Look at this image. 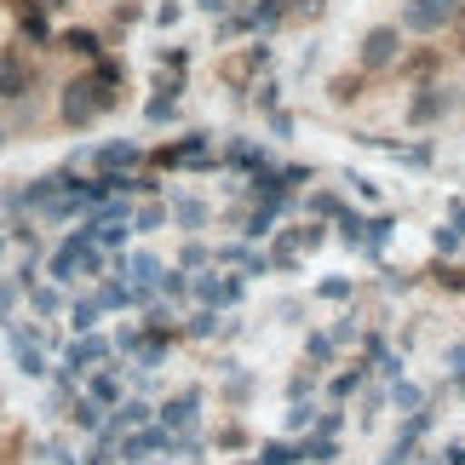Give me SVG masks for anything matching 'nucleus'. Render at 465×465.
Wrapping results in <instances>:
<instances>
[{
  "label": "nucleus",
  "mask_w": 465,
  "mask_h": 465,
  "mask_svg": "<svg viewBox=\"0 0 465 465\" xmlns=\"http://www.w3.org/2000/svg\"><path fill=\"white\" fill-rule=\"evenodd\" d=\"M115 93H121V81H104L98 69H86V75L58 86V121H64V127H75V133L93 127L98 115L115 110Z\"/></svg>",
  "instance_id": "nucleus-1"
},
{
  "label": "nucleus",
  "mask_w": 465,
  "mask_h": 465,
  "mask_svg": "<svg viewBox=\"0 0 465 465\" xmlns=\"http://www.w3.org/2000/svg\"><path fill=\"white\" fill-rule=\"evenodd\" d=\"M35 93V64L24 46H0V104H24Z\"/></svg>",
  "instance_id": "nucleus-2"
},
{
  "label": "nucleus",
  "mask_w": 465,
  "mask_h": 465,
  "mask_svg": "<svg viewBox=\"0 0 465 465\" xmlns=\"http://www.w3.org/2000/svg\"><path fill=\"white\" fill-rule=\"evenodd\" d=\"M253 465H299V449H293V442H264Z\"/></svg>",
  "instance_id": "nucleus-26"
},
{
  "label": "nucleus",
  "mask_w": 465,
  "mask_h": 465,
  "mask_svg": "<svg viewBox=\"0 0 465 465\" xmlns=\"http://www.w3.org/2000/svg\"><path fill=\"white\" fill-rule=\"evenodd\" d=\"M219 333V311H195L190 316V339H213Z\"/></svg>",
  "instance_id": "nucleus-30"
},
{
  "label": "nucleus",
  "mask_w": 465,
  "mask_h": 465,
  "mask_svg": "<svg viewBox=\"0 0 465 465\" xmlns=\"http://www.w3.org/2000/svg\"><path fill=\"white\" fill-rule=\"evenodd\" d=\"M138 161H144V150H138L133 138H115V144H93V161H86V167H98V173H133Z\"/></svg>",
  "instance_id": "nucleus-7"
},
{
  "label": "nucleus",
  "mask_w": 465,
  "mask_h": 465,
  "mask_svg": "<svg viewBox=\"0 0 465 465\" xmlns=\"http://www.w3.org/2000/svg\"><path fill=\"white\" fill-rule=\"evenodd\" d=\"M454 17H460V0H408V6H402V29L437 35L442 24H454Z\"/></svg>",
  "instance_id": "nucleus-4"
},
{
  "label": "nucleus",
  "mask_w": 465,
  "mask_h": 465,
  "mask_svg": "<svg viewBox=\"0 0 465 465\" xmlns=\"http://www.w3.org/2000/svg\"><path fill=\"white\" fill-rule=\"evenodd\" d=\"M195 414H202V391H184V397H173V402L155 408V425H161V431L190 437V431H195Z\"/></svg>",
  "instance_id": "nucleus-5"
},
{
  "label": "nucleus",
  "mask_w": 465,
  "mask_h": 465,
  "mask_svg": "<svg viewBox=\"0 0 465 465\" xmlns=\"http://www.w3.org/2000/svg\"><path fill=\"white\" fill-rule=\"evenodd\" d=\"M195 299H202V305L207 311H230V305H236V299H242V282L236 276H195Z\"/></svg>",
  "instance_id": "nucleus-8"
},
{
  "label": "nucleus",
  "mask_w": 465,
  "mask_h": 465,
  "mask_svg": "<svg viewBox=\"0 0 465 465\" xmlns=\"http://www.w3.org/2000/svg\"><path fill=\"white\" fill-rule=\"evenodd\" d=\"M442 110H449V93H442V86H425V93H420L414 104H408V115H414L420 127H425V121H437Z\"/></svg>",
  "instance_id": "nucleus-17"
},
{
  "label": "nucleus",
  "mask_w": 465,
  "mask_h": 465,
  "mask_svg": "<svg viewBox=\"0 0 465 465\" xmlns=\"http://www.w3.org/2000/svg\"><path fill=\"white\" fill-rule=\"evenodd\" d=\"M316 414H311V408L305 402H293V414H288V425H293V431H305V425H311Z\"/></svg>",
  "instance_id": "nucleus-37"
},
{
  "label": "nucleus",
  "mask_w": 465,
  "mask_h": 465,
  "mask_svg": "<svg viewBox=\"0 0 465 465\" xmlns=\"http://www.w3.org/2000/svg\"><path fill=\"white\" fill-rule=\"evenodd\" d=\"M195 6H202V12H224L230 0H195Z\"/></svg>",
  "instance_id": "nucleus-40"
},
{
  "label": "nucleus",
  "mask_w": 465,
  "mask_h": 465,
  "mask_svg": "<svg viewBox=\"0 0 465 465\" xmlns=\"http://www.w3.org/2000/svg\"><path fill=\"white\" fill-rule=\"evenodd\" d=\"M144 115H150V121H173V98H150Z\"/></svg>",
  "instance_id": "nucleus-36"
},
{
  "label": "nucleus",
  "mask_w": 465,
  "mask_h": 465,
  "mask_svg": "<svg viewBox=\"0 0 465 465\" xmlns=\"http://www.w3.org/2000/svg\"><path fill=\"white\" fill-rule=\"evenodd\" d=\"M276 213H288V202H264V207L253 213V219H247V242H264V236H271Z\"/></svg>",
  "instance_id": "nucleus-20"
},
{
  "label": "nucleus",
  "mask_w": 465,
  "mask_h": 465,
  "mask_svg": "<svg viewBox=\"0 0 465 465\" xmlns=\"http://www.w3.org/2000/svg\"><path fill=\"white\" fill-rule=\"evenodd\" d=\"M460 242H465V230H454V224H442V230H431V247H437L442 259H449V253H460Z\"/></svg>",
  "instance_id": "nucleus-27"
},
{
  "label": "nucleus",
  "mask_w": 465,
  "mask_h": 465,
  "mask_svg": "<svg viewBox=\"0 0 465 465\" xmlns=\"http://www.w3.org/2000/svg\"><path fill=\"white\" fill-rule=\"evenodd\" d=\"M0 259H6V236H0Z\"/></svg>",
  "instance_id": "nucleus-43"
},
{
  "label": "nucleus",
  "mask_w": 465,
  "mask_h": 465,
  "mask_svg": "<svg viewBox=\"0 0 465 465\" xmlns=\"http://www.w3.org/2000/svg\"><path fill=\"white\" fill-rule=\"evenodd\" d=\"M110 356H115V351H110V339H104V333H75V339L64 345L58 368H69L75 380H86V373H93V368H104Z\"/></svg>",
  "instance_id": "nucleus-3"
},
{
  "label": "nucleus",
  "mask_w": 465,
  "mask_h": 465,
  "mask_svg": "<svg viewBox=\"0 0 465 465\" xmlns=\"http://www.w3.org/2000/svg\"><path fill=\"white\" fill-rule=\"evenodd\" d=\"M29 6H41V12H64L69 0H29Z\"/></svg>",
  "instance_id": "nucleus-39"
},
{
  "label": "nucleus",
  "mask_w": 465,
  "mask_h": 465,
  "mask_svg": "<svg viewBox=\"0 0 465 465\" xmlns=\"http://www.w3.org/2000/svg\"><path fill=\"white\" fill-rule=\"evenodd\" d=\"M24 299H29V316L35 322H52V316H64V288L58 282H35V288H24Z\"/></svg>",
  "instance_id": "nucleus-12"
},
{
  "label": "nucleus",
  "mask_w": 465,
  "mask_h": 465,
  "mask_svg": "<svg viewBox=\"0 0 465 465\" xmlns=\"http://www.w3.org/2000/svg\"><path fill=\"white\" fill-rule=\"evenodd\" d=\"M311 213H333V219H339V195H328V190H316V195H311Z\"/></svg>",
  "instance_id": "nucleus-35"
},
{
  "label": "nucleus",
  "mask_w": 465,
  "mask_h": 465,
  "mask_svg": "<svg viewBox=\"0 0 465 465\" xmlns=\"http://www.w3.org/2000/svg\"><path fill=\"white\" fill-rule=\"evenodd\" d=\"M173 219L184 224V230H202L207 224V207L195 202V195H173Z\"/></svg>",
  "instance_id": "nucleus-19"
},
{
  "label": "nucleus",
  "mask_w": 465,
  "mask_h": 465,
  "mask_svg": "<svg viewBox=\"0 0 465 465\" xmlns=\"http://www.w3.org/2000/svg\"><path fill=\"white\" fill-rule=\"evenodd\" d=\"M397 46H402L397 29H373L368 41H362V64H368V69H385L391 58H397Z\"/></svg>",
  "instance_id": "nucleus-14"
},
{
  "label": "nucleus",
  "mask_w": 465,
  "mask_h": 465,
  "mask_svg": "<svg viewBox=\"0 0 465 465\" xmlns=\"http://www.w3.org/2000/svg\"><path fill=\"white\" fill-rule=\"evenodd\" d=\"M52 46L58 52H69V58H104V41H98V29H86V24H75V29H58L52 35Z\"/></svg>",
  "instance_id": "nucleus-10"
},
{
  "label": "nucleus",
  "mask_w": 465,
  "mask_h": 465,
  "mask_svg": "<svg viewBox=\"0 0 465 465\" xmlns=\"http://www.w3.org/2000/svg\"><path fill=\"white\" fill-rule=\"evenodd\" d=\"M339 236H345V247H362L368 219H362V213H351V207H339Z\"/></svg>",
  "instance_id": "nucleus-22"
},
{
  "label": "nucleus",
  "mask_w": 465,
  "mask_h": 465,
  "mask_svg": "<svg viewBox=\"0 0 465 465\" xmlns=\"http://www.w3.org/2000/svg\"><path fill=\"white\" fill-rule=\"evenodd\" d=\"M98 316H104V311H98V299H93V293H86V299H75V305L64 311L69 333H98Z\"/></svg>",
  "instance_id": "nucleus-16"
},
{
  "label": "nucleus",
  "mask_w": 465,
  "mask_h": 465,
  "mask_svg": "<svg viewBox=\"0 0 465 465\" xmlns=\"http://www.w3.org/2000/svg\"><path fill=\"white\" fill-rule=\"evenodd\" d=\"M17 299H24V288H17L12 276H0V322H12V311H17Z\"/></svg>",
  "instance_id": "nucleus-28"
},
{
  "label": "nucleus",
  "mask_w": 465,
  "mask_h": 465,
  "mask_svg": "<svg viewBox=\"0 0 465 465\" xmlns=\"http://www.w3.org/2000/svg\"><path fill=\"white\" fill-rule=\"evenodd\" d=\"M155 293H161V299H184V293H190V282L178 276V271H161V282H155Z\"/></svg>",
  "instance_id": "nucleus-29"
},
{
  "label": "nucleus",
  "mask_w": 465,
  "mask_h": 465,
  "mask_svg": "<svg viewBox=\"0 0 465 465\" xmlns=\"http://www.w3.org/2000/svg\"><path fill=\"white\" fill-rule=\"evenodd\" d=\"M81 397H93L98 408H115L121 402V362H104V368L86 373V391H81Z\"/></svg>",
  "instance_id": "nucleus-11"
},
{
  "label": "nucleus",
  "mask_w": 465,
  "mask_h": 465,
  "mask_svg": "<svg viewBox=\"0 0 465 465\" xmlns=\"http://www.w3.org/2000/svg\"><path fill=\"white\" fill-rule=\"evenodd\" d=\"M161 271H167V264H161L155 253H133V259H127V282H133L138 293H150V299H155V282H161Z\"/></svg>",
  "instance_id": "nucleus-13"
},
{
  "label": "nucleus",
  "mask_w": 465,
  "mask_h": 465,
  "mask_svg": "<svg viewBox=\"0 0 465 465\" xmlns=\"http://www.w3.org/2000/svg\"><path fill=\"white\" fill-rule=\"evenodd\" d=\"M391 402H397L402 414H420V408H425V391L408 385V380H391Z\"/></svg>",
  "instance_id": "nucleus-21"
},
{
  "label": "nucleus",
  "mask_w": 465,
  "mask_h": 465,
  "mask_svg": "<svg viewBox=\"0 0 465 465\" xmlns=\"http://www.w3.org/2000/svg\"><path fill=\"white\" fill-rule=\"evenodd\" d=\"M161 224H167V207H161V202L133 213V236H150V230H161Z\"/></svg>",
  "instance_id": "nucleus-24"
},
{
  "label": "nucleus",
  "mask_w": 465,
  "mask_h": 465,
  "mask_svg": "<svg viewBox=\"0 0 465 465\" xmlns=\"http://www.w3.org/2000/svg\"><path fill=\"white\" fill-rule=\"evenodd\" d=\"M64 408H69V425H75V431H86V437H93L98 425H104V414H110V408H98L93 397H81V391H75V397H69Z\"/></svg>",
  "instance_id": "nucleus-15"
},
{
  "label": "nucleus",
  "mask_w": 465,
  "mask_h": 465,
  "mask_svg": "<svg viewBox=\"0 0 465 465\" xmlns=\"http://www.w3.org/2000/svg\"><path fill=\"white\" fill-rule=\"evenodd\" d=\"M391 230H397V219H385V213H380V219H368V236H362V253H380V247L391 242Z\"/></svg>",
  "instance_id": "nucleus-25"
},
{
  "label": "nucleus",
  "mask_w": 465,
  "mask_h": 465,
  "mask_svg": "<svg viewBox=\"0 0 465 465\" xmlns=\"http://www.w3.org/2000/svg\"><path fill=\"white\" fill-rule=\"evenodd\" d=\"M368 356H373V368H380L385 380H402V356H391L385 339H368Z\"/></svg>",
  "instance_id": "nucleus-23"
},
{
  "label": "nucleus",
  "mask_w": 465,
  "mask_h": 465,
  "mask_svg": "<svg viewBox=\"0 0 465 465\" xmlns=\"http://www.w3.org/2000/svg\"><path fill=\"white\" fill-rule=\"evenodd\" d=\"M178 264H184V271H202V264H213V253H207L202 242H190L184 253H178Z\"/></svg>",
  "instance_id": "nucleus-32"
},
{
  "label": "nucleus",
  "mask_w": 465,
  "mask_h": 465,
  "mask_svg": "<svg viewBox=\"0 0 465 465\" xmlns=\"http://www.w3.org/2000/svg\"><path fill=\"white\" fill-rule=\"evenodd\" d=\"M311 362H333V339L328 333H311Z\"/></svg>",
  "instance_id": "nucleus-33"
},
{
  "label": "nucleus",
  "mask_w": 465,
  "mask_h": 465,
  "mask_svg": "<svg viewBox=\"0 0 465 465\" xmlns=\"http://www.w3.org/2000/svg\"><path fill=\"white\" fill-rule=\"evenodd\" d=\"M155 161H161V167H213V138L190 133V138H178V144H167Z\"/></svg>",
  "instance_id": "nucleus-6"
},
{
  "label": "nucleus",
  "mask_w": 465,
  "mask_h": 465,
  "mask_svg": "<svg viewBox=\"0 0 465 465\" xmlns=\"http://www.w3.org/2000/svg\"><path fill=\"white\" fill-rule=\"evenodd\" d=\"M17 35H24L29 46H41V52H52V12H41V6H29V0H17Z\"/></svg>",
  "instance_id": "nucleus-9"
},
{
  "label": "nucleus",
  "mask_w": 465,
  "mask_h": 465,
  "mask_svg": "<svg viewBox=\"0 0 465 465\" xmlns=\"http://www.w3.org/2000/svg\"><path fill=\"white\" fill-rule=\"evenodd\" d=\"M6 138H12V133H6V127H0V150H6Z\"/></svg>",
  "instance_id": "nucleus-41"
},
{
  "label": "nucleus",
  "mask_w": 465,
  "mask_h": 465,
  "mask_svg": "<svg viewBox=\"0 0 465 465\" xmlns=\"http://www.w3.org/2000/svg\"><path fill=\"white\" fill-rule=\"evenodd\" d=\"M356 391H362V368H351V373H339V380H333V402L356 397Z\"/></svg>",
  "instance_id": "nucleus-31"
},
{
  "label": "nucleus",
  "mask_w": 465,
  "mask_h": 465,
  "mask_svg": "<svg viewBox=\"0 0 465 465\" xmlns=\"http://www.w3.org/2000/svg\"><path fill=\"white\" fill-rule=\"evenodd\" d=\"M293 449H299V460H311V465H333V460H339V449H333V437H322V431H311V437H299Z\"/></svg>",
  "instance_id": "nucleus-18"
},
{
  "label": "nucleus",
  "mask_w": 465,
  "mask_h": 465,
  "mask_svg": "<svg viewBox=\"0 0 465 465\" xmlns=\"http://www.w3.org/2000/svg\"><path fill=\"white\" fill-rule=\"evenodd\" d=\"M460 397H465V368H460Z\"/></svg>",
  "instance_id": "nucleus-42"
},
{
  "label": "nucleus",
  "mask_w": 465,
  "mask_h": 465,
  "mask_svg": "<svg viewBox=\"0 0 465 465\" xmlns=\"http://www.w3.org/2000/svg\"><path fill=\"white\" fill-rule=\"evenodd\" d=\"M316 293H322V299H351V282H345V276H328Z\"/></svg>",
  "instance_id": "nucleus-34"
},
{
  "label": "nucleus",
  "mask_w": 465,
  "mask_h": 465,
  "mask_svg": "<svg viewBox=\"0 0 465 465\" xmlns=\"http://www.w3.org/2000/svg\"><path fill=\"white\" fill-rule=\"evenodd\" d=\"M311 391H316V380H311V373H305V380H293V385H288V397H293V402H305Z\"/></svg>",
  "instance_id": "nucleus-38"
}]
</instances>
